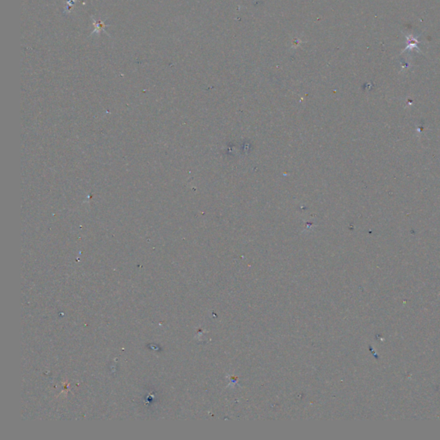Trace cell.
I'll list each match as a JSON object with an SVG mask.
<instances>
[{
	"mask_svg": "<svg viewBox=\"0 0 440 440\" xmlns=\"http://www.w3.org/2000/svg\"><path fill=\"white\" fill-rule=\"evenodd\" d=\"M406 38H407V42H408V44H407V47L405 48L404 50L402 51V53H404V52L408 51V50H413V48H415L417 51L420 52L419 48H418V44H419V41L417 38H415L414 36H406Z\"/></svg>",
	"mask_w": 440,
	"mask_h": 440,
	"instance_id": "1",
	"label": "cell"
}]
</instances>
